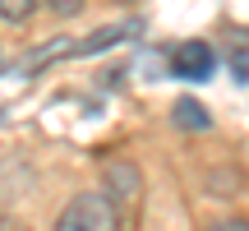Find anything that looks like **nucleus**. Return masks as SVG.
I'll use <instances>...</instances> for the list:
<instances>
[{"label": "nucleus", "mask_w": 249, "mask_h": 231, "mask_svg": "<svg viewBox=\"0 0 249 231\" xmlns=\"http://www.w3.org/2000/svg\"><path fill=\"white\" fill-rule=\"evenodd\" d=\"M107 185H111V204L120 208V217L139 208V171H134L129 162H111L107 167Z\"/></svg>", "instance_id": "obj_4"}, {"label": "nucleus", "mask_w": 249, "mask_h": 231, "mask_svg": "<svg viewBox=\"0 0 249 231\" xmlns=\"http://www.w3.org/2000/svg\"><path fill=\"white\" fill-rule=\"evenodd\" d=\"M37 9V0H0V19L5 23H28Z\"/></svg>", "instance_id": "obj_6"}, {"label": "nucleus", "mask_w": 249, "mask_h": 231, "mask_svg": "<svg viewBox=\"0 0 249 231\" xmlns=\"http://www.w3.org/2000/svg\"><path fill=\"white\" fill-rule=\"evenodd\" d=\"M120 208L111 204L107 190H88V194H74L70 204L60 208L51 231H120Z\"/></svg>", "instance_id": "obj_1"}, {"label": "nucleus", "mask_w": 249, "mask_h": 231, "mask_svg": "<svg viewBox=\"0 0 249 231\" xmlns=\"http://www.w3.org/2000/svg\"><path fill=\"white\" fill-rule=\"evenodd\" d=\"M42 5H51V9H55V14H74V9H79V5H83V0H42Z\"/></svg>", "instance_id": "obj_8"}, {"label": "nucleus", "mask_w": 249, "mask_h": 231, "mask_svg": "<svg viewBox=\"0 0 249 231\" xmlns=\"http://www.w3.org/2000/svg\"><path fill=\"white\" fill-rule=\"evenodd\" d=\"M213 70H217V51L208 42H180L166 56V74L180 79V83H208Z\"/></svg>", "instance_id": "obj_2"}, {"label": "nucleus", "mask_w": 249, "mask_h": 231, "mask_svg": "<svg viewBox=\"0 0 249 231\" xmlns=\"http://www.w3.org/2000/svg\"><path fill=\"white\" fill-rule=\"evenodd\" d=\"M171 125H176V130H185V134L208 130V107H198L194 97H180L176 107H171Z\"/></svg>", "instance_id": "obj_5"}, {"label": "nucleus", "mask_w": 249, "mask_h": 231, "mask_svg": "<svg viewBox=\"0 0 249 231\" xmlns=\"http://www.w3.org/2000/svg\"><path fill=\"white\" fill-rule=\"evenodd\" d=\"M208 231H249V222L245 217H222V222H213Z\"/></svg>", "instance_id": "obj_7"}, {"label": "nucleus", "mask_w": 249, "mask_h": 231, "mask_svg": "<svg viewBox=\"0 0 249 231\" xmlns=\"http://www.w3.org/2000/svg\"><path fill=\"white\" fill-rule=\"evenodd\" d=\"M143 33V23L139 19H129V23H111V28H97L92 37H83V42H74L70 51V60H79V56H97V51H107V46H116V42H129V37H139Z\"/></svg>", "instance_id": "obj_3"}]
</instances>
